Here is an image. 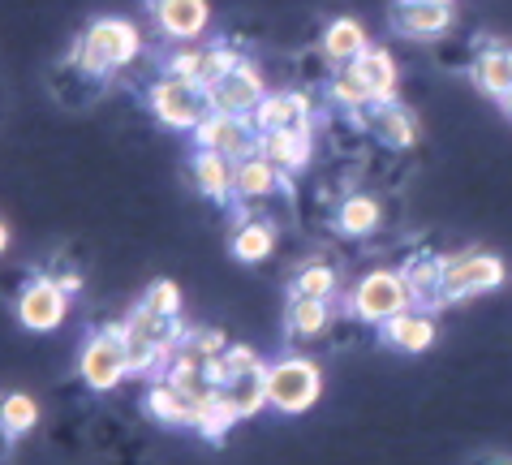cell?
Segmentation results:
<instances>
[{
	"label": "cell",
	"mask_w": 512,
	"mask_h": 465,
	"mask_svg": "<svg viewBox=\"0 0 512 465\" xmlns=\"http://www.w3.org/2000/svg\"><path fill=\"white\" fill-rule=\"evenodd\" d=\"M78 375L91 392H117L125 379H134L130 349H125V323H104L99 332H91L78 358Z\"/></svg>",
	"instance_id": "3"
},
{
	"label": "cell",
	"mask_w": 512,
	"mask_h": 465,
	"mask_svg": "<svg viewBox=\"0 0 512 465\" xmlns=\"http://www.w3.org/2000/svg\"><path fill=\"white\" fill-rule=\"evenodd\" d=\"M69 293L56 276H31L26 285L18 289V298H13V315L26 332H56L69 315Z\"/></svg>",
	"instance_id": "7"
},
{
	"label": "cell",
	"mask_w": 512,
	"mask_h": 465,
	"mask_svg": "<svg viewBox=\"0 0 512 465\" xmlns=\"http://www.w3.org/2000/svg\"><path fill=\"white\" fill-rule=\"evenodd\" d=\"M190 173H194V186L203 190L207 199H216V203H237V199H233V173H237V164L229 160V155L194 151Z\"/></svg>",
	"instance_id": "17"
},
{
	"label": "cell",
	"mask_w": 512,
	"mask_h": 465,
	"mask_svg": "<svg viewBox=\"0 0 512 465\" xmlns=\"http://www.w3.org/2000/svg\"><path fill=\"white\" fill-rule=\"evenodd\" d=\"M263 95H267L263 74L250 61H241L220 87L207 91V100H211V112H241V117H254V108L263 104Z\"/></svg>",
	"instance_id": "12"
},
{
	"label": "cell",
	"mask_w": 512,
	"mask_h": 465,
	"mask_svg": "<svg viewBox=\"0 0 512 465\" xmlns=\"http://www.w3.org/2000/svg\"><path fill=\"white\" fill-rule=\"evenodd\" d=\"M138 52H142V35H138L134 22L95 18L87 31L78 35V44L69 48V61H74L87 78H112L117 69L138 61Z\"/></svg>",
	"instance_id": "1"
},
{
	"label": "cell",
	"mask_w": 512,
	"mask_h": 465,
	"mask_svg": "<svg viewBox=\"0 0 512 465\" xmlns=\"http://www.w3.org/2000/svg\"><path fill=\"white\" fill-rule=\"evenodd\" d=\"M147 410L164 427H194V397H186L177 384H168L164 375L147 388Z\"/></svg>",
	"instance_id": "22"
},
{
	"label": "cell",
	"mask_w": 512,
	"mask_h": 465,
	"mask_svg": "<svg viewBox=\"0 0 512 465\" xmlns=\"http://www.w3.org/2000/svg\"><path fill=\"white\" fill-rule=\"evenodd\" d=\"M151 13H155L160 35L177 39V44H194L211 22L207 0H151Z\"/></svg>",
	"instance_id": "14"
},
{
	"label": "cell",
	"mask_w": 512,
	"mask_h": 465,
	"mask_svg": "<svg viewBox=\"0 0 512 465\" xmlns=\"http://www.w3.org/2000/svg\"><path fill=\"white\" fill-rule=\"evenodd\" d=\"M474 82L491 100H504L512 91V48H482L474 61Z\"/></svg>",
	"instance_id": "25"
},
{
	"label": "cell",
	"mask_w": 512,
	"mask_h": 465,
	"mask_svg": "<svg viewBox=\"0 0 512 465\" xmlns=\"http://www.w3.org/2000/svg\"><path fill=\"white\" fill-rule=\"evenodd\" d=\"M323 392V371L319 362L310 358H280V362H267V401L272 410L284 418H297L306 414L310 405L319 401Z\"/></svg>",
	"instance_id": "6"
},
{
	"label": "cell",
	"mask_w": 512,
	"mask_h": 465,
	"mask_svg": "<svg viewBox=\"0 0 512 465\" xmlns=\"http://www.w3.org/2000/svg\"><path fill=\"white\" fill-rule=\"evenodd\" d=\"M504 259L487 255V250H457L444 255V289H439V306H457L482 293H495L504 285Z\"/></svg>",
	"instance_id": "4"
},
{
	"label": "cell",
	"mask_w": 512,
	"mask_h": 465,
	"mask_svg": "<svg viewBox=\"0 0 512 465\" xmlns=\"http://www.w3.org/2000/svg\"><path fill=\"white\" fill-rule=\"evenodd\" d=\"M52 276H56V272H52ZM56 280H61V285H65L69 293H78V289H82V276H78V272H61Z\"/></svg>",
	"instance_id": "36"
},
{
	"label": "cell",
	"mask_w": 512,
	"mask_h": 465,
	"mask_svg": "<svg viewBox=\"0 0 512 465\" xmlns=\"http://www.w3.org/2000/svg\"><path fill=\"white\" fill-rule=\"evenodd\" d=\"M379 224H383L379 199H371V194H349V199H340V207H336V229L345 233V237H371Z\"/></svg>",
	"instance_id": "24"
},
{
	"label": "cell",
	"mask_w": 512,
	"mask_h": 465,
	"mask_svg": "<svg viewBox=\"0 0 512 465\" xmlns=\"http://www.w3.org/2000/svg\"><path fill=\"white\" fill-rule=\"evenodd\" d=\"M289 293H306V298H332V293H336V272L327 263H306L302 272L293 276Z\"/></svg>",
	"instance_id": "31"
},
{
	"label": "cell",
	"mask_w": 512,
	"mask_h": 465,
	"mask_svg": "<svg viewBox=\"0 0 512 465\" xmlns=\"http://www.w3.org/2000/svg\"><path fill=\"white\" fill-rule=\"evenodd\" d=\"M332 104L345 108V112H366L375 104L371 87L362 82V74L353 65H336V78H332Z\"/></svg>",
	"instance_id": "30"
},
{
	"label": "cell",
	"mask_w": 512,
	"mask_h": 465,
	"mask_svg": "<svg viewBox=\"0 0 512 465\" xmlns=\"http://www.w3.org/2000/svg\"><path fill=\"white\" fill-rule=\"evenodd\" d=\"M259 138H263V130L254 125V117H241V112H211V117L194 130V147L229 155L233 164H241V160H250V155H259Z\"/></svg>",
	"instance_id": "8"
},
{
	"label": "cell",
	"mask_w": 512,
	"mask_h": 465,
	"mask_svg": "<svg viewBox=\"0 0 512 465\" xmlns=\"http://www.w3.org/2000/svg\"><path fill=\"white\" fill-rule=\"evenodd\" d=\"M0 427H5V440H22L39 427V405L31 392H5L0 401Z\"/></svg>",
	"instance_id": "28"
},
{
	"label": "cell",
	"mask_w": 512,
	"mask_h": 465,
	"mask_svg": "<svg viewBox=\"0 0 512 465\" xmlns=\"http://www.w3.org/2000/svg\"><path fill=\"white\" fill-rule=\"evenodd\" d=\"M259 155H267L280 173L297 177L310 164V155H315V117L297 121V125H284V130H263Z\"/></svg>",
	"instance_id": "9"
},
{
	"label": "cell",
	"mask_w": 512,
	"mask_h": 465,
	"mask_svg": "<svg viewBox=\"0 0 512 465\" xmlns=\"http://www.w3.org/2000/svg\"><path fill=\"white\" fill-rule=\"evenodd\" d=\"M224 397L233 401L237 418H254V414L272 410V401H267V362L250 366V371H237L229 379V388H224Z\"/></svg>",
	"instance_id": "21"
},
{
	"label": "cell",
	"mask_w": 512,
	"mask_h": 465,
	"mask_svg": "<svg viewBox=\"0 0 512 465\" xmlns=\"http://www.w3.org/2000/svg\"><path fill=\"white\" fill-rule=\"evenodd\" d=\"M409 285H414V298L426 310H439V289H444V255H418L405 267Z\"/></svg>",
	"instance_id": "26"
},
{
	"label": "cell",
	"mask_w": 512,
	"mask_h": 465,
	"mask_svg": "<svg viewBox=\"0 0 512 465\" xmlns=\"http://www.w3.org/2000/svg\"><path fill=\"white\" fill-rule=\"evenodd\" d=\"M289 190H293V177L280 173L267 155H250V160H241L237 173H233V199L237 203H267V199L289 194Z\"/></svg>",
	"instance_id": "11"
},
{
	"label": "cell",
	"mask_w": 512,
	"mask_h": 465,
	"mask_svg": "<svg viewBox=\"0 0 512 465\" xmlns=\"http://www.w3.org/2000/svg\"><path fill=\"white\" fill-rule=\"evenodd\" d=\"M224 362H229V371L237 375V371H250V366H259L263 358L254 354L250 345H229V349H224Z\"/></svg>",
	"instance_id": "35"
},
{
	"label": "cell",
	"mask_w": 512,
	"mask_h": 465,
	"mask_svg": "<svg viewBox=\"0 0 512 465\" xmlns=\"http://www.w3.org/2000/svg\"><path fill=\"white\" fill-rule=\"evenodd\" d=\"M452 22H457L452 0H396V9H392V26L405 39H418V44L439 39Z\"/></svg>",
	"instance_id": "10"
},
{
	"label": "cell",
	"mask_w": 512,
	"mask_h": 465,
	"mask_svg": "<svg viewBox=\"0 0 512 465\" xmlns=\"http://www.w3.org/2000/svg\"><path fill=\"white\" fill-rule=\"evenodd\" d=\"M272 246H276L272 224H263V220H241V224H237V233H233V255H237L241 263H263L267 255H272Z\"/></svg>",
	"instance_id": "29"
},
{
	"label": "cell",
	"mask_w": 512,
	"mask_h": 465,
	"mask_svg": "<svg viewBox=\"0 0 512 465\" xmlns=\"http://www.w3.org/2000/svg\"><path fill=\"white\" fill-rule=\"evenodd\" d=\"M500 108H504V117L512 121V91H508V95H504V100H500Z\"/></svg>",
	"instance_id": "37"
},
{
	"label": "cell",
	"mask_w": 512,
	"mask_h": 465,
	"mask_svg": "<svg viewBox=\"0 0 512 465\" xmlns=\"http://www.w3.org/2000/svg\"><path fill=\"white\" fill-rule=\"evenodd\" d=\"M332 323V298H306V293H289V306H284V328H289L293 341H310V336L327 332Z\"/></svg>",
	"instance_id": "18"
},
{
	"label": "cell",
	"mask_w": 512,
	"mask_h": 465,
	"mask_svg": "<svg viewBox=\"0 0 512 465\" xmlns=\"http://www.w3.org/2000/svg\"><path fill=\"white\" fill-rule=\"evenodd\" d=\"M383 341L392 349H401V354H426V349L435 345V315L426 306H414L405 310V315H396L383 323Z\"/></svg>",
	"instance_id": "15"
},
{
	"label": "cell",
	"mask_w": 512,
	"mask_h": 465,
	"mask_svg": "<svg viewBox=\"0 0 512 465\" xmlns=\"http://www.w3.org/2000/svg\"><path fill=\"white\" fill-rule=\"evenodd\" d=\"M414 306H418V298H414V285H409L405 267L401 272H392V267H375V272H366L349 293L353 319L375 323V328H383L388 319L405 315V310H414Z\"/></svg>",
	"instance_id": "2"
},
{
	"label": "cell",
	"mask_w": 512,
	"mask_h": 465,
	"mask_svg": "<svg viewBox=\"0 0 512 465\" xmlns=\"http://www.w3.org/2000/svg\"><path fill=\"white\" fill-rule=\"evenodd\" d=\"M142 306L155 310V315H164V319H177L181 315V289L173 280H151L147 293H142Z\"/></svg>",
	"instance_id": "32"
},
{
	"label": "cell",
	"mask_w": 512,
	"mask_h": 465,
	"mask_svg": "<svg viewBox=\"0 0 512 465\" xmlns=\"http://www.w3.org/2000/svg\"><path fill=\"white\" fill-rule=\"evenodd\" d=\"M366 48H371V39H366L358 18H332V22H327V31H323V56L332 65H353Z\"/></svg>",
	"instance_id": "23"
},
{
	"label": "cell",
	"mask_w": 512,
	"mask_h": 465,
	"mask_svg": "<svg viewBox=\"0 0 512 465\" xmlns=\"http://www.w3.org/2000/svg\"><path fill=\"white\" fill-rule=\"evenodd\" d=\"M186 349L198 354V358H216V354L229 349V336H224L220 328H190L186 332Z\"/></svg>",
	"instance_id": "33"
},
{
	"label": "cell",
	"mask_w": 512,
	"mask_h": 465,
	"mask_svg": "<svg viewBox=\"0 0 512 465\" xmlns=\"http://www.w3.org/2000/svg\"><path fill=\"white\" fill-rule=\"evenodd\" d=\"M147 104H151L155 117H160V125H168V130H177V134H194L198 125L211 117L207 91L190 78H177V74L155 78L151 91H147Z\"/></svg>",
	"instance_id": "5"
},
{
	"label": "cell",
	"mask_w": 512,
	"mask_h": 465,
	"mask_svg": "<svg viewBox=\"0 0 512 465\" xmlns=\"http://www.w3.org/2000/svg\"><path fill=\"white\" fill-rule=\"evenodd\" d=\"M353 69L362 74V82L371 87V95H375V104H383V100H396V87H401V69H396V56L388 52V48H379V44H371L366 48L358 61H353Z\"/></svg>",
	"instance_id": "19"
},
{
	"label": "cell",
	"mask_w": 512,
	"mask_h": 465,
	"mask_svg": "<svg viewBox=\"0 0 512 465\" xmlns=\"http://www.w3.org/2000/svg\"><path fill=\"white\" fill-rule=\"evenodd\" d=\"M229 379H233V371H229V362H224V354L203 358V384L207 388H229Z\"/></svg>",
	"instance_id": "34"
},
{
	"label": "cell",
	"mask_w": 512,
	"mask_h": 465,
	"mask_svg": "<svg viewBox=\"0 0 512 465\" xmlns=\"http://www.w3.org/2000/svg\"><path fill=\"white\" fill-rule=\"evenodd\" d=\"M246 61V56H237L229 44H207V48H198V65H194V82L203 91H211V87H220L224 78L233 74V69Z\"/></svg>",
	"instance_id": "27"
},
{
	"label": "cell",
	"mask_w": 512,
	"mask_h": 465,
	"mask_svg": "<svg viewBox=\"0 0 512 465\" xmlns=\"http://www.w3.org/2000/svg\"><path fill=\"white\" fill-rule=\"evenodd\" d=\"M310 117H315V104H310L306 91H267L263 104L254 108V125L259 130H284V125H297Z\"/></svg>",
	"instance_id": "16"
},
{
	"label": "cell",
	"mask_w": 512,
	"mask_h": 465,
	"mask_svg": "<svg viewBox=\"0 0 512 465\" xmlns=\"http://www.w3.org/2000/svg\"><path fill=\"white\" fill-rule=\"evenodd\" d=\"M362 125L371 130L383 147H392V151H409L418 143V121H414V112H409L405 104H396V100H383V104H371L366 112H358Z\"/></svg>",
	"instance_id": "13"
},
{
	"label": "cell",
	"mask_w": 512,
	"mask_h": 465,
	"mask_svg": "<svg viewBox=\"0 0 512 465\" xmlns=\"http://www.w3.org/2000/svg\"><path fill=\"white\" fill-rule=\"evenodd\" d=\"M233 422H241V418L233 410V401L224 397V388H203L194 397V431L203 435V440H224Z\"/></svg>",
	"instance_id": "20"
}]
</instances>
